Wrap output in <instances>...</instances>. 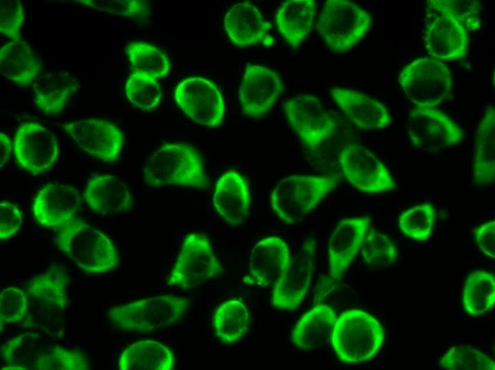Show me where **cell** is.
Listing matches in <instances>:
<instances>
[{
    "mask_svg": "<svg viewBox=\"0 0 495 370\" xmlns=\"http://www.w3.org/2000/svg\"><path fill=\"white\" fill-rule=\"evenodd\" d=\"M440 366L448 370H494L495 363L485 353L469 346L449 348L442 356Z\"/></svg>",
    "mask_w": 495,
    "mask_h": 370,
    "instance_id": "obj_37",
    "label": "cell"
},
{
    "mask_svg": "<svg viewBox=\"0 0 495 370\" xmlns=\"http://www.w3.org/2000/svg\"><path fill=\"white\" fill-rule=\"evenodd\" d=\"M88 206L102 215L116 214L129 209L132 196L126 184L111 174H96L87 184L84 194Z\"/></svg>",
    "mask_w": 495,
    "mask_h": 370,
    "instance_id": "obj_26",
    "label": "cell"
},
{
    "mask_svg": "<svg viewBox=\"0 0 495 370\" xmlns=\"http://www.w3.org/2000/svg\"><path fill=\"white\" fill-rule=\"evenodd\" d=\"M85 6L105 13L134 17L149 11V2L143 0H76Z\"/></svg>",
    "mask_w": 495,
    "mask_h": 370,
    "instance_id": "obj_41",
    "label": "cell"
},
{
    "mask_svg": "<svg viewBox=\"0 0 495 370\" xmlns=\"http://www.w3.org/2000/svg\"><path fill=\"white\" fill-rule=\"evenodd\" d=\"M68 282L65 268L58 263L31 279L27 286L25 327L51 337L64 335Z\"/></svg>",
    "mask_w": 495,
    "mask_h": 370,
    "instance_id": "obj_1",
    "label": "cell"
},
{
    "mask_svg": "<svg viewBox=\"0 0 495 370\" xmlns=\"http://www.w3.org/2000/svg\"><path fill=\"white\" fill-rule=\"evenodd\" d=\"M284 90L276 71L248 63L239 89V101L244 114L251 117L265 115Z\"/></svg>",
    "mask_w": 495,
    "mask_h": 370,
    "instance_id": "obj_19",
    "label": "cell"
},
{
    "mask_svg": "<svg viewBox=\"0 0 495 370\" xmlns=\"http://www.w3.org/2000/svg\"><path fill=\"white\" fill-rule=\"evenodd\" d=\"M289 260V249L282 238L270 236L260 240L252 249L248 273L243 279V284L260 287L273 285Z\"/></svg>",
    "mask_w": 495,
    "mask_h": 370,
    "instance_id": "obj_22",
    "label": "cell"
},
{
    "mask_svg": "<svg viewBox=\"0 0 495 370\" xmlns=\"http://www.w3.org/2000/svg\"><path fill=\"white\" fill-rule=\"evenodd\" d=\"M187 297L160 295L111 308L112 324L125 332H159L176 323L188 308Z\"/></svg>",
    "mask_w": 495,
    "mask_h": 370,
    "instance_id": "obj_6",
    "label": "cell"
},
{
    "mask_svg": "<svg viewBox=\"0 0 495 370\" xmlns=\"http://www.w3.org/2000/svg\"><path fill=\"white\" fill-rule=\"evenodd\" d=\"M368 217L341 220L334 228L328 243L329 276L340 280L355 259L369 228Z\"/></svg>",
    "mask_w": 495,
    "mask_h": 370,
    "instance_id": "obj_20",
    "label": "cell"
},
{
    "mask_svg": "<svg viewBox=\"0 0 495 370\" xmlns=\"http://www.w3.org/2000/svg\"><path fill=\"white\" fill-rule=\"evenodd\" d=\"M14 153L19 167L37 175L49 170L55 163L59 145L54 133L46 127L26 122L16 128Z\"/></svg>",
    "mask_w": 495,
    "mask_h": 370,
    "instance_id": "obj_16",
    "label": "cell"
},
{
    "mask_svg": "<svg viewBox=\"0 0 495 370\" xmlns=\"http://www.w3.org/2000/svg\"><path fill=\"white\" fill-rule=\"evenodd\" d=\"M398 83L406 97L416 106L435 107L449 95L452 78L442 60L420 58L400 72Z\"/></svg>",
    "mask_w": 495,
    "mask_h": 370,
    "instance_id": "obj_10",
    "label": "cell"
},
{
    "mask_svg": "<svg viewBox=\"0 0 495 370\" xmlns=\"http://www.w3.org/2000/svg\"><path fill=\"white\" fill-rule=\"evenodd\" d=\"M60 127L88 154L105 162L117 160L124 144V134L114 123L92 118L63 123Z\"/></svg>",
    "mask_w": 495,
    "mask_h": 370,
    "instance_id": "obj_18",
    "label": "cell"
},
{
    "mask_svg": "<svg viewBox=\"0 0 495 370\" xmlns=\"http://www.w3.org/2000/svg\"><path fill=\"white\" fill-rule=\"evenodd\" d=\"M371 25V14L354 2L328 0L324 4L316 28L331 50L344 52L363 38Z\"/></svg>",
    "mask_w": 495,
    "mask_h": 370,
    "instance_id": "obj_9",
    "label": "cell"
},
{
    "mask_svg": "<svg viewBox=\"0 0 495 370\" xmlns=\"http://www.w3.org/2000/svg\"><path fill=\"white\" fill-rule=\"evenodd\" d=\"M476 244L486 255L495 258V221L486 222L474 230Z\"/></svg>",
    "mask_w": 495,
    "mask_h": 370,
    "instance_id": "obj_45",
    "label": "cell"
},
{
    "mask_svg": "<svg viewBox=\"0 0 495 370\" xmlns=\"http://www.w3.org/2000/svg\"><path fill=\"white\" fill-rule=\"evenodd\" d=\"M435 220V207L430 203H425L402 213L398 218V225L400 231L407 236L424 241L430 238Z\"/></svg>",
    "mask_w": 495,
    "mask_h": 370,
    "instance_id": "obj_36",
    "label": "cell"
},
{
    "mask_svg": "<svg viewBox=\"0 0 495 370\" xmlns=\"http://www.w3.org/2000/svg\"><path fill=\"white\" fill-rule=\"evenodd\" d=\"M465 312L481 316L489 312L495 302V278L492 272L478 270L467 278L462 292Z\"/></svg>",
    "mask_w": 495,
    "mask_h": 370,
    "instance_id": "obj_34",
    "label": "cell"
},
{
    "mask_svg": "<svg viewBox=\"0 0 495 370\" xmlns=\"http://www.w3.org/2000/svg\"><path fill=\"white\" fill-rule=\"evenodd\" d=\"M473 176L478 184H489L494 180L495 110L491 105L477 127Z\"/></svg>",
    "mask_w": 495,
    "mask_h": 370,
    "instance_id": "obj_31",
    "label": "cell"
},
{
    "mask_svg": "<svg viewBox=\"0 0 495 370\" xmlns=\"http://www.w3.org/2000/svg\"><path fill=\"white\" fill-rule=\"evenodd\" d=\"M339 165L346 180L366 194H381L393 190L397 184L383 162L368 148L351 144L342 147Z\"/></svg>",
    "mask_w": 495,
    "mask_h": 370,
    "instance_id": "obj_14",
    "label": "cell"
},
{
    "mask_svg": "<svg viewBox=\"0 0 495 370\" xmlns=\"http://www.w3.org/2000/svg\"><path fill=\"white\" fill-rule=\"evenodd\" d=\"M78 88L77 78L68 70L39 75L32 84L35 105L46 115L63 111Z\"/></svg>",
    "mask_w": 495,
    "mask_h": 370,
    "instance_id": "obj_27",
    "label": "cell"
},
{
    "mask_svg": "<svg viewBox=\"0 0 495 370\" xmlns=\"http://www.w3.org/2000/svg\"><path fill=\"white\" fill-rule=\"evenodd\" d=\"M1 355L7 363L1 369L87 370L88 360L80 352L54 344L37 332H27L8 340Z\"/></svg>",
    "mask_w": 495,
    "mask_h": 370,
    "instance_id": "obj_2",
    "label": "cell"
},
{
    "mask_svg": "<svg viewBox=\"0 0 495 370\" xmlns=\"http://www.w3.org/2000/svg\"><path fill=\"white\" fill-rule=\"evenodd\" d=\"M0 2L1 33L12 41L21 40L19 31L24 18L21 1L1 0Z\"/></svg>",
    "mask_w": 495,
    "mask_h": 370,
    "instance_id": "obj_42",
    "label": "cell"
},
{
    "mask_svg": "<svg viewBox=\"0 0 495 370\" xmlns=\"http://www.w3.org/2000/svg\"><path fill=\"white\" fill-rule=\"evenodd\" d=\"M80 201L75 188L63 184H48L34 198L32 211L40 225L58 228L76 216Z\"/></svg>",
    "mask_w": 495,
    "mask_h": 370,
    "instance_id": "obj_21",
    "label": "cell"
},
{
    "mask_svg": "<svg viewBox=\"0 0 495 370\" xmlns=\"http://www.w3.org/2000/svg\"><path fill=\"white\" fill-rule=\"evenodd\" d=\"M213 327L216 339L223 344L239 341L250 328V316L245 305L230 300L220 305L214 314Z\"/></svg>",
    "mask_w": 495,
    "mask_h": 370,
    "instance_id": "obj_33",
    "label": "cell"
},
{
    "mask_svg": "<svg viewBox=\"0 0 495 370\" xmlns=\"http://www.w3.org/2000/svg\"><path fill=\"white\" fill-rule=\"evenodd\" d=\"M12 145L9 137L1 132L0 133V168H2L9 160Z\"/></svg>",
    "mask_w": 495,
    "mask_h": 370,
    "instance_id": "obj_46",
    "label": "cell"
},
{
    "mask_svg": "<svg viewBox=\"0 0 495 370\" xmlns=\"http://www.w3.org/2000/svg\"><path fill=\"white\" fill-rule=\"evenodd\" d=\"M329 93L342 112L361 129L376 130L388 127L392 123L390 115L385 105L363 92L333 86Z\"/></svg>",
    "mask_w": 495,
    "mask_h": 370,
    "instance_id": "obj_24",
    "label": "cell"
},
{
    "mask_svg": "<svg viewBox=\"0 0 495 370\" xmlns=\"http://www.w3.org/2000/svg\"><path fill=\"white\" fill-rule=\"evenodd\" d=\"M336 318V313L331 307L314 306L296 323L292 333L293 343L299 349L311 350L329 342Z\"/></svg>",
    "mask_w": 495,
    "mask_h": 370,
    "instance_id": "obj_28",
    "label": "cell"
},
{
    "mask_svg": "<svg viewBox=\"0 0 495 370\" xmlns=\"http://www.w3.org/2000/svg\"><path fill=\"white\" fill-rule=\"evenodd\" d=\"M385 331L371 314L358 309L337 317L331 335L334 352L341 362L358 364L372 359L380 349Z\"/></svg>",
    "mask_w": 495,
    "mask_h": 370,
    "instance_id": "obj_5",
    "label": "cell"
},
{
    "mask_svg": "<svg viewBox=\"0 0 495 370\" xmlns=\"http://www.w3.org/2000/svg\"><path fill=\"white\" fill-rule=\"evenodd\" d=\"M23 214L15 204L7 201L0 203V239L11 238L21 228Z\"/></svg>",
    "mask_w": 495,
    "mask_h": 370,
    "instance_id": "obj_43",
    "label": "cell"
},
{
    "mask_svg": "<svg viewBox=\"0 0 495 370\" xmlns=\"http://www.w3.org/2000/svg\"><path fill=\"white\" fill-rule=\"evenodd\" d=\"M316 240L307 238L273 284L272 303L278 309L294 310L304 299L314 266Z\"/></svg>",
    "mask_w": 495,
    "mask_h": 370,
    "instance_id": "obj_17",
    "label": "cell"
},
{
    "mask_svg": "<svg viewBox=\"0 0 495 370\" xmlns=\"http://www.w3.org/2000/svg\"><path fill=\"white\" fill-rule=\"evenodd\" d=\"M124 51L133 73L156 79L166 75L170 70L168 57L155 46L132 42L125 46Z\"/></svg>",
    "mask_w": 495,
    "mask_h": 370,
    "instance_id": "obj_35",
    "label": "cell"
},
{
    "mask_svg": "<svg viewBox=\"0 0 495 370\" xmlns=\"http://www.w3.org/2000/svg\"><path fill=\"white\" fill-rule=\"evenodd\" d=\"M224 27L230 40L240 47L260 42L267 46L266 40L270 38L267 36L270 23L249 1L237 3L229 9L224 17Z\"/></svg>",
    "mask_w": 495,
    "mask_h": 370,
    "instance_id": "obj_25",
    "label": "cell"
},
{
    "mask_svg": "<svg viewBox=\"0 0 495 370\" xmlns=\"http://www.w3.org/2000/svg\"><path fill=\"white\" fill-rule=\"evenodd\" d=\"M251 202L247 181L238 171L224 172L217 181L213 196L219 216L230 226L238 227L248 217Z\"/></svg>",
    "mask_w": 495,
    "mask_h": 370,
    "instance_id": "obj_23",
    "label": "cell"
},
{
    "mask_svg": "<svg viewBox=\"0 0 495 370\" xmlns=\"http://www.w3.org/2000/svg\"><path fill=\"white\" fill-rule=\"evenodd\" d=\"M145 183L152 187L179 185L206 189L208 177L203 159L193 147L182 143L161 144L144 163Z\"/></svg>",
    "mask_w": 495,
    "mask_h": 370,
    "instance_id": "obj_4",
    "label": "cell"
},
{
    "mask_svg": "<svg viewBox=\"0 0 495 370\" xmlns=\"http://www.w3.org/2000/svg\"><path fill=\"white\" fill-rule=\"evenodd\" d=\"M361 248L363 261L370 265L388 266L397 260L398 250L394 243L373 228L368 229Z\"/></svg>",
    "mask_w": 495,
    "mask_h": 370,
    "instance_id": "obj_38",
    "label": "cell"
},
{
    "mask_svg": "<svg viewBox=\"0 0 495 370\" xmlns=\"http://www.w3.org/2000/svg\"><path fill=\"white\" fill-rule=\"evenodd\" d=\"M57 229L58 249L83 271L102 274L117 266L118 255L112 242L81 218L75 216Z\"/></svg>",
    "mask_w": 495,
    "mask_h": 370,
    "instance_id": "obj_3",
    "label": "cell"
},
{
    "mask_svg": "<svg viewBox=\"0 0 495 370\" xmlns=\"http://www.w3.org/2000/svg\"><path fill=\"white\" fill-rule=\"evenodd\" d=\"M41 65L26 41L6 43L0 50L1 74L22 87L37 78Z\"/></svg>",
    "mask_w": 495,
    "mask_h": 370,
    "instance_id": "obj_30",
    "label": "cell"
},
{
    "mask_svg": "<svg viewBox=\"0 0 495 370\" xmlns=\"http://www.w3.org/2000/svg\"><path fill=\"white\" fill-rule=\"evenodd\" d=\"M316 12L313 0H289L282 4L275 15V23L289 46L297 48L309 34Z\"/></svg>",
    "mask_w": 495,
    "mask_h": 370,
    "instance_id": "obj_29",
    "label": "cell"
},
{
    "mask_svg": "<svg viewBox=\"0 0 495 370\" xmlns=\"http://www.w3.org/2000/svg\"><path fill=\"white\" fill-rule=\"evenodd\" d=\"M174 354L164 344L153 340H142L127 347L120 354V370H170L174 367Z\"/></svg>",
    "mask_w": 495,
    "mask_h": 370,
    "instance_id": "obj_32",
    "label": "cell"
},
{
    "mask_svg": "<svg viewBox=\"0 0 495 370\" xmlns=\"http://www.w3.org/2000/svg\"><path fill=\"white\" fill-rule=\"evenodd\" d=\"M125 93L131 103L143 110L156 107L161 97L160 86L154 78L133 73L125 83Z\"/></svg>",
    "mask_w": 495,
    "mask_h": 370,
    "instance_id": "obj_39",
    "label": "cell"
},
{
    "mask_svg": "<svg viewBox=\"0 0 495 370\" xmlns=\"http://www.w3.org/2000/svg\"><path fill=\"white\" fill-rule=\"evenodd\" d=\"M424 41L432 58L454 60L467 53V31L457 16L449 0H430L425 9Z\"/></svg>",
    "mask_w": 495,
    "mask_h": 370,
    "instance_id": "obj_8",
    "label": "cell"
},
{
    "mask_svg": "<svg viewBox=\"0 0 495 370\" xmlns=\"http://www.w3.org/2000/svg\"><path fill=\"white\" fill-rule=\"evenodd\" d=\"M283 110L294 133L310 150L318 149L336 132V119L315 95H295L284 101Z\"/></svg>",
    "mask_w": 495,
    "mask_h": 370,
    "instance_id": "obj_12",
    "label": "cell"
},
{
    "mask_svg": "<svg viewBox=\"0 0 495 370\" xmlns=\"http://www.w3.org/2000/svg\"><path fill=\"white\" fill-rule=\"evenodd\" d=\"M462 127L435 107L416 106L410 112L408 137L417 150L437 152L459 144L464 139Z\"/></svg>",
    "mask_w": 495,
    "mask_h": 370,
    "instance_id": "obj_13",
    "label": "cell"
},
{
    "mask_svg": "<svg viewBox=\"0 0 495 370\" xmlns=\"http://www.w3.org/2000/svg\"><path fill=\"white\" fill-rule=\"evenodd\" d=\"M449 1L457 16L467 31H472L480 26V6L477 1Z\"/></svg>",
    "mask_w": 495,
    "mask_h": 370,
    "instance_id": "obj_44",
    "label": "cell"
},
{
    "mask_svg": "<svg viewBox=\"0 0 495 370\" xmlns=\"http://www.w3.org/2000/svg\"><path fill=\"white\" fill-rule=\"evenodd\" d=\"M224 268L209 240L201 233H190L183 240L168 285L183 290L194 289L220 275Z\"/></svg>",
    "mask_w": 495,
    "mask_h": 370,
    "instance_id": "obj_11",
    "label": "cell"
},
{
    "mask_svg": "<svg viewBox=\"0 0 495 370\" xmlns=\"http://www.w3.org/2000/svg\"><path fill=\"white\" fill-rule=\"evenodd\" d=\"M174 98L178 107L196 123L206 127L221 125L223 97L211 81L201 77L187 78L177 85Z\"/></svg>",
    "mask_w": 495,
    "mask_h": 370,
    "instance_id": "obj_15",
    "label": "cell"
},
{
    "mask_svg": "<svg viewBox=\"0 0 495 370\" xmlns=\"http://www.w3.org/2000/svg\"><path fill=\"white\" fill-rule=\"evenodd\" d=\"M335 175H292L279 181L271 192V208L285 224H294L313 210L336 186Z\"/></svg>",
    "mask_w": 495,
    "mask_h": 370,
    "instance_id": "obj_7",
    "label": "cell"
},
{
    "mask_svg": "<svg viewBox=\"0 0 495 370\" xmlns=\"http://www.w3.org/2000/svg\"><path fill=\"white\" fill-rule=\"evenodd\" d=\"M28 308L27 294L19 288L9 287L0 295V319L7 323L21 321Z\"/></svg>",
    "mask_w": 495,
    "mask_h": 370,
    "instance_id": "obj_40",
    "label": "cell"
}]
</instances>
